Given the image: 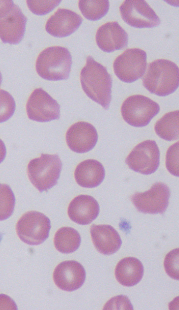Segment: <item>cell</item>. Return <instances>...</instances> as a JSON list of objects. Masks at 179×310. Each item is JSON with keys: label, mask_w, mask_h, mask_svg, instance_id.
I'll return each instance as SVG.
<instances>
[{"label": "cell", "mask_w": 179, "mask_h": 310, "mask_svg": "<svg viewBox=\"0 0 179 310\" xmlns=\"http://www.w3.org/2000/svg\"><path fill=\"white\" fill-rule=\"evenodd\" d=\"M104 310H133L130 301L124 295L114 297L105 304Z\"/></svg>", "instance_id": "f1b7e54d"}, {"label": "cell", "mask_w": 179, "mask_h": 310, "mask_svg": "<svg viewBox=\"0 0 179 310\" xmlns=\"http://www.w3.org/2000/svg\"><path fill=\"white\" fill-rule=\"evenodd\" d=\"M74 174L79 185L85 188H94L99 186L104 180L105 170L97 160L87 159L76 166Z\"/></svg>", "instance_id": "d6986e66"}, {"label": "cell", "mask_w": 179, "mask_h": 310, "mask_svg": "<svg viewBox=\"0 0 179 310\" xmlns=\"http://www.w3.org/2000/svg\"><path fill=\"white\" fill-rule=\"evenodd\" d=\"M143 84L152 94L162 97L168 96L179 87V67L168 60H156L149 64Z\"/></svg>", "instance_id": "7a4b0ae2"}, {"label": "cell", "mask_w": 179, "mask_h": 310, "mask_svg": "<svg viewBox=\"0 0 179 310\" xmlns=\"http://www.w3.org/2000/svg\"><path fill=\"white\" fill-rule=\"evenodd\" d=\"M27 21L19 7L15 4L0 17V38L4 43H19L24 37Z\"/></svg>", "instance_id": "4fadbf2b"}, {"label": "cell", "mask_w": 179, "mask_h": 310, "mask_svg": "<svg viewBox=\"0 0 179 310\" xmlns=\"http://www.w3.org/2000/svg\"><path fill=\"white\" fill-rule=\"evenodd\" d=\"M60 108L57 102L41 88L33 91L26 104L29 118L40 122L59 119Z\"/></svg>", "instance_id": "8fae6325"}, {"label": "cell", "mask_w": 179, "mask_h": 310, "mask_svg": "<svg viewBox=\"0 0 179 310\" xmlns=\"http://www.w3.org/2000/svg\"><path fill=\"white\" fill-rule=\"evenodd\" d=\"M78 7L85 18L90 21H98L108 12L109 2L107 0H80Z\"/></svg>", "instance_id": "603a6c76"}, {"label": "cell", "mask_w": 179, "mask_h": 310, "mask_svg": "<svg viewBox=\"0 0 179 310\" xmlns=\"http://www.w3.org/2000/svg\"><path fill=\"white\" fill-rule=\"evenodd\" d=\"M53 277L58 288L71 292L82 286L85 280L86 272L79 262L74 260L65 261L56 266Z\"/></svg>", "instance_id": "7c38bea8"}, {"label": "cell", "mask_w": 179, "mask_h": 310, "mask_svg": "<svg viewBox=\"0 0 179 310\" xmlns=\"http://www.w3.org/2000/svg\"><path fill=\"white\" fill-rule=\"evenodd\" d=\"M96 41L102 50L110 53L125 48L128 43V35L117 22H109L98 29Z\"/></svg>", "instance_id": "9a60e30c"}, {"label": "cell", "mask_w": 179, "mask_h": 310, "mask_svg": "<svg viewBox=\"0 0 179 310\" xmlns=\"http://www.w3.org/2000/svg\"><path fill=\"white\" fill-rule=\"evenodd\" d=\"M82 22V17L75 12L59 8L47 21L45 30L54 37H64L77 30Z\"/></svg>", "instance_id": "2e32d148"}, {"label": "cell", "mask_w": 179, "mask_h": 310, "mask_svg": "<svg viewBox=\"0 0 179 310\" xmlns=\"http://www.w3.org/2000/svg\"><path fill=\"white\" fill-rule=\"evenodd\" d=\"M62 169V163L57 154H41L30 161L27 173L33 185L42 192L57 183Z\"/></svg>", "instance_id": "277c9868"}, {"label": "cell", "mask_w": 179, "mask_h": 310, "mask_svg": "<svg viewBox=\"0 0 179 310\" xmlns=\"http://www.w3.org/2000/svg\"><path fill=\"white\" fill-rule=\"evenodd\" d=\"M81 241L79 233L75 229L69 227L59 229L54 238V243L56 249L65 254L76 250L80 246Z\"/></svg>", "instance_id": "44dd1931"}, {"label": "cell", "mask_w": 179, "mask_h": 310, "mask_svg": "<svg viewBox=\"0 0 179 310\" xmlns=\"http://www.w3.org/2000/svg\"><path fill=\"white\" fill-rule=\"evenodd\" d=\"M179 119V110L167 113L155 123V133L159 137L166 140L178 139Z\"/></svg>", "instance_id": "7402d4cb"}, {"label": "cell", "mask_w": 179, "mask_h": 310, "mask_svg": "<svg viewBox=\"0 0 179 310\" xmlns=\"http://www.w3.org/2000/svg\"><path fill=\"white\" fill-rule=\"evenodd\" d=\"M146 53L141 49H126L114 61V73L122 81L132 83L144 74L147 66Z\"/></svg>", "instance_id": "52a82bcc"}, {"label": "cell", "mask_w": 179, "mask_h": 310, "mask_svg": "<svg viewBox=\"0 0 179 310\" xmlns=\"http://www.w3.org/2000/svg\"><path fill=\"white\" fill-rule=\"evenodd\" d=\"M179 249L175 248L168 252L166 255L164 266L167 275L171 278L179 280Z\"/></svg>", "instance_id": "484cf974"}, {"label": "cell", "mask_w": 179, "mask_h": 310, "mask_svg": "<svg viewBox=\"0 0 179 310\" xmlns=\"http://www.w3.org/2000/svg\"><path fill=\"white\" fill-rule=\"evenodd\" d=\"M15 204V196L10 186L0 184V221L8 218L12 214Z\"/></svg>", "instance_id": "cb8c5ba5"}, {"label": "cell", "mask_w": 179, "mask_h": 310, "mask_svg": "<svg viewBox=\"0 0 179 310\" xmlns=\"http://www.w3.org/2000/svg\"><path fill=\"white\" fill-rule=\"evenodd\" d=\"M50 220L44 214L30 211L23 214L18 221L16 230L20 240L31 245H39L48 237Z\"/></svg>", "instance_id": "8992f818"}, {"label": "cell", "mask_w": 179, "mask_h": 310, "mask_svg": "<svg viewBox=\"0 0 179 310\" xmlns=\"http://www.w3.org/2000/svg\"><path fill=\"white\" fill-rule=\"evenodd\" d=\"M1 82H2V76H1V73L0 72V86L1 85Z\"/></svg>", "instance_id": "d6a6232c"}, {"label": "cell", "mask_w": 179, "mask_h": 310, "mask_svg": "<svg viewBox=\"0 0 179 310\" xmlns=\"http://www.w3.org/2000/svg\"><path fill=\"white\" fill-rule=\"evenodd\" d=\"M6 154V147L3 141L0 139V163L4 160Z\"/></svg>", "instance_id": "1f68e13d"}, {"label": "cell", "mask_w": 179, "mask_h": 310, "mask_svg": "<svg viewBox=\"0 0 179 310\" xmlns=\"http://www.w3.org/2000/svg\"><path fill=\"white\" fill-rule=\"evenodd\" d=\"M14 5L12 0H0V17L9 11Z\"/></svg>", "instance_id": "4dcf8cb0"}, {"label": "cell", "mask_w": 179, "mask_h": 310, "mask_svg": "<svg viewBox=\"0 0 179 310\" xmlns=\"http://www.w3.org/2000/svg\"><path fill=\"white\" fill-rule=\"evenodd\" d=\"M179 141L172 145L166 156V166L173 175L179 176Z\"/></svg>", "instance_id": "83f0119b"}, {"label": "cell", "mask_w": 179, "mask_h": 310, "mask_svg": "<svg viewBox=\"0 0 179 310\" xmlns=\"http://www.w3.org/2000/svg\"><path fill=\"white\" fill-rule=\"evenodd\" d=\"M15 108V102L13 97L6 91L0 89V123L10 118Z\"/></svg>", "instance_id": "d4e9b609"}, {"label": "cell", "mask_w": 179, "mask_h": 310, "mask_svg": "<svg viewBox=\"0 0 179 310\" xmlns=\"http://www.w3.org/2000/svg\"><path fill=\"white\" fill-rule=\"evenodd\" d=\"M90 234L95 248L103 254H112L121 246L122 241L119 234L110 225L93 224L90 227Z\"/></svg>", "instance_id": "ac0fdd59"}, {"label": "cell", "mask_w": 179, "mask_h": 310, "mask_svg": "<svg viewBox=\"0 0 179 310\" xmlns=\"http://www.w3.org/2000/svg\"><path fill=\"white\" fill-rule=\"evenodd\" d=\"M72 58L65 47L54 46L47 47L38 55L36 64L37 74L43 79L58 81L69 77Z\"/></svg>", "instance_id": "3957f363"}, {"label": "cell", "mask_w": 179, "mask_h": 310, "mask_svg": "<svg viewBox=\"0 0 179 310\" xmlns=\"http://www.w3.org/2000/svg\"><path fill=\"white\" fill-rule=\"evenodd\" d=\"M0 310H17L14 302L4 294L0 295Z\"/></svg>", "instance_id": "f546056e"}, {"label": "cell", "mask_w": 179, "mask_h": 310, "mask_svg": "<svg viewBox=\"0 0 179 310\" xmlns=\"http://www.w3.org/2000/svg\"><path fill=\"white\" fill-rule=\"evenodd\" d=\"M159 111L160 106L156 102L142 95L129 96L121 107L124 121L136 127L147 125Z\"/></svg>", "instance_id": "5b68a950"}, {"label": "cell", "mask_w": 179, "mask_h": 310, "mask_svg": "<svg viewBox=\"0 0 179 310\" xmlns=\"http://www.w3.org/2000/svg\"><path fill=\"white\" fill-rule=\"evenodd\" d=\"M80 80L86 95L105 109H108L111 100L112 80L106 68L89 56L81 70Z\"/></svg>", "instance_id": "6da1fadb"}, {"label": "cell", "mask_w": 179, "mask_h": 310, "mask_svg": "<svg viewBox=\"0 0 179 310\" xmlns=\"http://www.w3.org/2000/svg\"><path fill=\"white\" fill-rule=\"evenodd\" d=\"M143 273L142 263L137 258L132 257L120 260L115 269L116 280L121 285L128 287L138 284L141 280Z\"/></svg>", "instance_id": "ffe728a7"}, {"label": "cell", "mask_w": 179, "mask_h": 310, "mask_svg": "<svg viewBox=\"0 0 179 310\" xmlns=\"http://www.w3.org/2000/svg\"><path fill=\"white\" fill-rule=\"evenodd\" d=\"M61 0H27L28 8L31 12L37 15L48 13L57 6Z\"/></svg>", "instance_id": "4316f807"}, {"label": "cell", "mask_w": 179, "mask_h": 310, "mask_svg": "<svg viewBox=\"0 0 179 310\" xmlns=\"http://www.w3.org/2000/svg\"><path fill=\"white\" fill-rule=\"evenodd\" d=\"M125 162L135 172L146 175L154 173L160 163V151L155 141L146 140L137 145Z\"/></svg>", "instance_id": "9c48e42d"}, {"label": "cell", "mask_w": 179, "mask_h": 310, "mask_svg": "<svg viewBox=\"0 0 179 310\" xmlns=\"http://www.w3.org/2000/svg\"><path fill=\"white\" fill-rule=\"evenodd\" d=\"M100 207L98 202L92 196L80 195L70 203L68 214L73 222L82 225L91 223L98 216Z\"/></svg>", "instance_id": "e0dca14e"}, {"label": "cell", "mask_w": 179, "mask_h": 310, "mask_svg": "<svg viewBox=\"0 0 179 310\" xmlns=\"http://www.w3.org/2000/svg\"><path fill=\"white\" fill-rule=\"evenodd\" d=\"M119 10L123 21L134 28H153L161 23L159 17L145 0H126Z\"/></svg>", "instance_id": "30bf717a"}, {"label": "cell", "mask_w": 179, "mask_h": 310, "mask_svg": "<svg viewBox=\"0 0 179 310\" xmlns=\"http://www.w3.org/2000/svg\"><path fill=\"white\" fill-rule=\"evenodd\" d=\"M98 138L95 128L89 123L77 122L67 130L66 139L68 146L73 151L84 153L92 150Z\"/></svg>", "instance_id": "5bb4252c"}, {"label": "cell", "mask_w": 179, "mask_h": 310, "mask_svg": "<svg viewBox=\"0 0 179 310\" xmlns=\"http://www.w3.org/2000/svg\"><path fill=\"white\" fill-rule=\"evenodd\" d=\"M170 196V191L167 185L156 182L148 191L133 194L131 200L140 212L163 214L168 207Z\"/></svg>", "instance_id": "ba28073f"}]
</instances>
